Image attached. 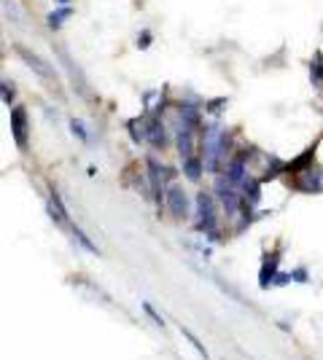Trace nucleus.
<instances>
[{
	"label": "nucleus",
	"mask_w": 323,
	"mask_h": 360,
	"mask_svg": "<svg viewBox=\"0 0 323 360\" xmlns=\"http://www.w3.org/2000/svg\"><path fill=\"white\" fill-rule=\"evenodd\" d=\"M227 150H229V132L224 127H208L205 135H202V162L208 172H218L221 162L227 159Z\"/></svg>",
	"instance_id": "f257e3e1"
},
{
	"label": "nucleus",
	"mask_w": 323,
	"mask_h": 360,
	"mask_svg": "<svg viewBox=\"0 0 323 360\" xmlns=\"http://www.w3.org/2000/svg\"><path fill=\"white\" fill-rule=\"evenodd\" d=\"M218 215H215V199L210 194L200 191L197 194V229L210 234V240H218Z\"/></svg>",
	"instance_id": "f03ea898"
},
{
	"label": "nucleus",
	"mask_w": 323,
	"mask_h": 360,
	"mask_svg": "<svg viewBox=\"0 0 323 360\" xmlns=\"http://www.w3.org/2000/svg\"><path fill=\"white\" fill-rule=\"evenodd\" d=\"M148 167V183H151V194H154L156 205H162V194H167V188H165V178H172L175 175V169H170V167H162L156 159H148L146 162Z\"/></svg>",
	"instance_id": "7ed1b4c3"
},
{
	"label": "nucleus",
	"mask_w": 323,
	"mask_h": 360,
	"mask_svg": "<svg viewBox=\"0 0 323 360\" xmlns=\"http://www.w3.org/2000/svg\"><path fill=\"white\" fill-rule=\"evenodd\" d=\"M11 135H14L19 150H27V137H30V121H27V110L22 105L11 108Z\"/></svg>",
	"instance_id": "20e7f679"
},
{
	"label": "nucleus",
	"mask_w": 323,
	"mask_h": 360,
	"mask_svg": "<svg viewBox=\"0 0 323 360\" xmlns=\"http://www.w3.org/2000/svg\"><path fill=\"white\" fill-rule=\"evenodd\" d=\"M165 202H167V210L172 212V218L184 221L189 218V196L181 186H170L167 194H165Z\"/></svg>",
	"instance_id": "39448f33"
},
{
	"label": "nucleus",
	"mask_w": 323,
	"mask_h": 360,
	"mask_svg": "<svg viewBox=\"0 0 323 360\" xmlns=\"http://www.w3.org/2000/svg\"><path fill=\"white\" fill-rule=\"evenodd\" d=\"M16 54H19L22 60L27 62V68H30L32 73H38L41 78H44V81H54V78H57V75H54V70H51V68H49L46 62L41 60L38 54H32L30 49H25V46H16Z\"/></svg>",
	"instance_id": "423d86ee"
},
{
	"label": "nucleus",
	"mask_w": 323,
	"mask_h": 360,
	"mask_svg": "<svg viewBox=\"0 0 323 360\" xmlns=\"http://www.w3.org/2000/svg\"><path fill=\"white\" fill-rule=\"evenodd\" d=\"M296 188H299V191H305V194H321L323 191V172L321 169H305V172H299Z\"/></svg>",
	"instance_id": "0eeeda50"
},
{
	"label": "nucleus",
	"mask_w": 323,
	"mask_h": 360,
	"mask_svg": "<svg viewBox=\"0 0 323 360\" xmlns=\"http://www.w3.org/2000/svg\"><path fill=\"white\" fill-rule=\"evenodd\" d=\"M146 143H151L154 148H165L167 146V127L162 119L146 121Z\"/></svg>",
	"instance_id": "6e6552de"
},
{
	"label": "nucleus",
	"mask_w": 323,
	"mask_h": 360,
	"mask_svg": "<svg viewBox=\"0 0 323 360\" xmlns=\"http://www.w3.org/2000/svg\"><path fill=\"white\" fill-rule=\"evenodd\" d=\"M49 215H51V221L57 226H68L70 224V218H68V210H65V205H62V199L57 191H51L49 196Z\"/></svg>",
	"instance_id": "1a4fd4ad"
},
{
	"label": "nucleus",
	"mask_w": 323,
	"mask_h": 360,
	"mask_svg": "<svg viewBox=\"0 0 323 360\" xmlns=\"http://www.w3.org/2000/svg\"><path fill=\"white\" fill-rule=\"evenodd\" d=\"M259 285L267 290L270 285H275V280H277V255H267V261H264V266H262V274H259Z\"/></svg>",
	"instance_id": "9d476101"
},
{
	"label": "nucleus",
	"mask_w": 323,
	"mask_h": 360,
	"mask_svg": "<svg viewBox=\"0 0 323 360\" xmlns=\"http://www.w3.org/2000/svg\"><path fill=\"white\" fill-rule=\"evenodd\" d=\"M178 153H181V159H189V156H194V129H178Z\"/></svg>",
	"instance_id": "9b49d317"
},
{
	"label": "nucleus",
	"mask_w": 323,
	"mask_h": 360,
	"mask_svg": "<svg viewBox=\"0 0 323 360\" xmlns=\"http://www.w3.org/2000/svg\"><path fill=\"white\" fill-rule=\"evenodd\" d=\"M310 78H312V86L323 89V54L315 51V57L310 60Z\"/></svg>",
	"instance_id": "f8f14e48"
},
{
	"label": "nucleus",
	"mask_w": 323,
	"mask_h": 360,
	"mask_svg": "<svg viewBox=\"0 0 323 360\" xmlns=\"http://www.w3.org/2000/svg\"><path fill=\"white\" fill-rule=\"evenodd\" d=\"M202 169H205V162H202L200 156H189V159H184V172L189 180H200Z\"/></svg>",
	"instance_id": "ddd939ff"
},
{
	"label": "nucleus",
	"mask_w": 323,
	"mask_h": 360,
	"mask_svg": "<svg viewBox=\"0 0 323 360\" xmlns=\"http://www.w3.org/2000/svg\"><path fill=\"white\" fill-rule=\"evenodd\" d=\"M127 127H129V137H132L135 143H143V140H146V121L143 119H129Z\"/></svg>",
	"instance_id": "4468645a"
},
{
	"label": "nucleus",
	"mask_w": 323,
	"mask_h": 360,
	"mask_svg": "<svg viewBox=\"0 0 323 360\" xmlns=\"http://www.w3.org/2000/svg\"><path fill=\"white\" fill-rule=\"evenodd\" d=\"M181 333H184L186 339H189V342H191V345H194V349H197V352H200L202 358H205V360H210V355H208V349H205V347L200 345V339H197V336H194V333H191V330H189V328H184V326H181Z\"/></svg>",
	"instance_id": "2eb2a0df"
},
{
	"label": "nucleus",
	"mask_w": 323,
	"mask_h": 360,
	"mask_svg": "<svg viewBox=\"0 0 323 360\" xmlns=\"http://www.w3.org/2000/svg\"><path fill=\"white\" fill-rule=\"evenodd\" d=\"M65 16H70V8H62V11H57V14H49V27H54V30H57Z\"/></svg>",
	"instance_id": "dca6fc26"
},
{
	"label": "nucleus",
	"mask_w": 323,
	"mask_h": 360,
	"mask_svg": "<svg viewBox=\"0 0 323 360\" xmlns=\"http://www.w3.org/2000/svg\"><path fill=\"white\" fill-rule=\"evenodd\" d=\"M70 129H73V135H78L81 140H87V129H84V124H81L78 119L70 121Z\"/></svg>",
	"instance_id": "f3484780"
},
{
	"label": "nucleus",
	"mask_w": 323,
	"mask_h": 360,
	"mask_svg": "<svg viewBox=\"0 0 323 360\" xmlns=\"http://www.w3.org/2000/svg\"><path fill=\"white\" fill-rule=\"evenodd\" d=\"M3 100H6V105H11V103H14V89H11V84H8V81H3Z\"/></svg>",
	"instance_id": "a211bd4d"
},
{
	"label": "nucleus",
	"mask_w": 323,
	"mask_h": 360,
	"mask_svg": "<svg viewBox=\"0 0 323 360\" xmlns=\"http://www.w3.org/2000/svg\"><path fill=\"white\" fill-rule=\"evenodd\" d=\"M148 44H151V32H143V35H138L140 49H148Z\"/></svg>",
	"instance_id": "6ab92c4d"
},
{
	"label": "nucleus",
	"mask_w": 323,
	"mask_h": 360,
	"mask_svg": "<svg viewBox=\"0 0 323 360\" xmlns=\"http://www.w3.org/2000/svg\"><path fill=\"white\" fill-rule=\"evenodd\" d=\"M291 277L296 280V283H308V271H305V269H296Z\"/></svg>",
	"instance_id": "aec40b11"
}]
</instances>
